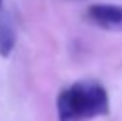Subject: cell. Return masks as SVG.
I'll list each match as a JSON object with an SVG mask.
<instances>
[{"label":"cell","instance_id":"6da1fadb","mask_svg":"<svg viewBox=\"0 0 122 121\" xmlns=\"http://www.w3.org/2000/svg\"><path fill=\"white\" fill-rule=\"evenodd\" d=\"M110 112V96L99 82H74L58 93V121H89Z\"/></svg>","mask_w":122,"mask_h":121},{"label":"cell","instance_id":"7a4b0ae2","mask_svg":"<svg viewBox=\"0 0 122 121\" xmlns=\"http://www.w3.org/2000/svg\"><path fill=\"white\" fill-rule=\"evenodd\" d=\"M87 18L106 30H122V6L119 4H92Z\"/></svg>","mask_w":122,"mask_h":121},{"label":"cell","instance_id":"3957f363","mask_svg":"<svg viewBox=\"0 0 122 121\" xmlns=\"http://www.w3.org/2000/svg\"><path fill=\"white\" fill-rule=\"evenodd\" d=\"M16 45V29L9 16L4 14L0 18V55L9 57Z\"/></svg>","mask_w":122,"mask_h":121},{"label":"cell","instance_id":"277c9868","mask_svg":"<svg viewBox=\"0 0 122 121\" xmlns=\"http://www.w3.org/2000/svg\"><path fill=\"white\" fill-rule=\"evenodd\" d=\"M2 6H4V0H0V11H2Z\"/></svg>","mask_w":122,"mask_h":121}]
</instances>
